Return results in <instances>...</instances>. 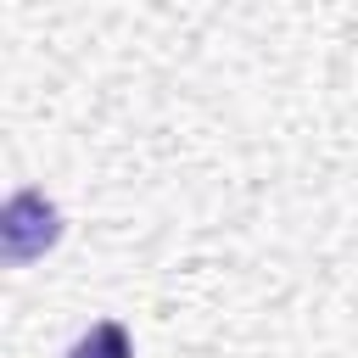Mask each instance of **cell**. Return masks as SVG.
Returning <instances> with one entry per match:
<instances>
[{"mask_svg": "<svg viewBox=\"0 0 358 358\" xmlns=\"http://www.w3.org/2000/svg\"><path fill=\"white\" fill-rule=\"evenodd\" d=\"M62 241V207L45 190H11L0 207V257L11 268H28L34 257H45Z\"/></svg>", "mask_w": 358, "mask_h": 358, "instance_id": "cell-1", "label": "cell"}, {"mask_svg": "<svg viewBox=\"0 0 358 358\" xmlns=\"http://www.w3.org/2000/svg\"><path fill=\"white\" fill-rule=\"evenodd\" d=\"M67 358H134V336H129L117 319H95V324L67 347Z\"/></svg>", "mask_w": 358, "mask_h": 358, "instance_id": "cell-2", "label": "cell"}]
</instances>
